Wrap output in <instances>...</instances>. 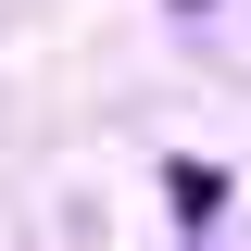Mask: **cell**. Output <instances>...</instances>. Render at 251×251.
<instances>
[{
	"mask_svg": "<svg viewBox=\"0 0 251 251\" xmlns=\"http://www.w3.org/2000/svg\"><path fill=\"white\" fill-rule=\"evenodd\" d=\"M201 251H251V239H201Z\"/></svg>",
	"mask_w": 251,
	"mask_h": 251,
	"instance_id": "6da1fadb",
	"label": "cell"
}]
</instances>
